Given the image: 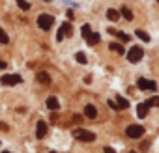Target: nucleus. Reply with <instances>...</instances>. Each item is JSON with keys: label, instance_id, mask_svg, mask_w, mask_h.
<instances>
[{"label": "nucleus", "instance_id": "obj_15", "mask_svg": "<svg viewBox=\"0 0 159 153\" xmlns=\"http://www.w3.org/2000/svg\"><path fill=\"white\" fill-rule=\"evenodd\" d=\"M109 34H114V36H118L122 41H129V36H127V34H124V32H118L116 28H109Z\"/></svg>", "mask_w": 159, "mask_h": 153}, {"label": "nucleus", "instance_id": "obj_29", "mask_svg": "<svg viewBox=\"0 0 159 153\" xmlns=\"http://www.w3.org/2000/svg\"><path fill=\"white\" fill-rule=\"evenodd\" d=\"M105 153H114V149L112 147H105Z\"/></svg>", "mask_w": 159, "mask_h": 153}, {"label": "nucleus", "instance_id": "obj_5", "mask_svg": "<svg viewBox=\"0 0 159 153\" xmlns=\"http://www.w3.org/2000/svg\"><path fill=\"white\" fill-rule=\"evenodd\" d=\"M137 86H139V90H142V92H153V90L157 88V84H155L153 81H148V79H139V81H137Z\"/></svg>", "mask_w": 159, "mask_h": 153}, {"label": "nucleus", "instance_id": "obj_14", "mask_svg": "<svg viewBox=\"0 0 159 153\" xmlns=\"http://www.w3.org/2000/svg\"><path fill=\"white\" fill-rule=\"evenodd\" d=\"M60 32L64 34V37L71 36V34H73V30H71V24H69V23H64V24L60 26Z\"/></svg>", "mask_w": 159, "mask_h": 153}, {"label": "nucleus", "instance_id": "obj_6", "mask_svg": "<svg viewBox=\"0 0 159 153\" xmlns=\"http://www.w3.org/2000/svg\"><path fill=\"white\" fill-rule=\"evenodd\" d=\"M23 79H21V75H4L2 76V84L4 86H13V84H19Z\"/></svg>", "mask_w": 159, "mask_h": 153}, {"label": "nucleus", "instance_id": "obj_30", "mask_svg": "<svg viewBox=\"0 0 159 153\" xmlns=\"http://www.w3.org/2000/svg\"><path fill=\"white\" fill-rule=\"evenodd\" d=\"M0 69H6V62H2V60H0Z\"/></svg>", "mask_w": 159, "mask_h": 153}, {"label": "nucleus", "instance_id": "obj_24", "mask_svg": "<svg viewBox=\"0 0 159 153\" xmlns=\"http://www.w3.org/2000/svg\"><path fill=\"white\" fill-rule=\"evenodd\" d=\"M146 105H148V107H152V105H153V107H157V108H159V97H152V99H148V101H146Z\"/></svg>", "mask_w": 159, "mask_h": 153}, {"label": "nucleus", "instance_id": "obj_18", "mask_svg": "<svg viewBox=\"0 0 159 153\" xmlns=\"http://www.w3.org/2000/svg\"><path fill=\"white\" fill-rule=\"evenodd\" d=\"M135 34H137V37H139V39H142L144 43H148V41H150V36H148L144 30H135Z\"/></svg>", "mask_w": 159, "mask_h": 153}, {"label": "nucleus", "instance_id": "obj_3", "mask_svg": "<svg viewBox=\"0 0 159 153\" xmlns=\"http://www.w3.org/2000/svg\"><path fill=\"white\" fill-rule=\"evenodd\" d=\"M52 23H54V17H52V15L41 13V15L38 17V26H39L41 30H49V28L52 26Z\"/></svg>", "mask_w": 159, "mask_h": 153}, {"label": "nucleus", "instance_id": "obj_2", "mask_svg": "<svg viewBox=\"0 0 159 153\" xmlns=\"http://www.w3.org/2000/svg\"><path fill=\"white\" fill-rule=\"evenodd\" d=\"M125 134L129 136V138H133V140H137V138H142V134H144V127L142 125H129L127 129H125Z\"/></svg>", "mask_w": 159, "mask_h": 153}, {"label": "nucleus", "instance_id": "obj_10", "mask_svg": "<svg viewBox=\"0 0 159 153\" xmlns=\"http://www.w3.org/2000/svg\"><path fill=\"white\" fill-rule=\"evenodd\" d=\"M84 116L90 118V120H94V118L98 116V108H96L94 105H86V108H84Z\"/></svg>", "mask_w": 159, "mask_h": 153}, {"label": "nucleus", "instance_id": "obj_8", "mask_svg": "<svg viewBox=\"0 0 159 153\" xmlns=\"http://www.w3.org/2000/svg\"><path fill=\"white\" fill-rule=\"evenodd\" d=\"M45 105H47V108L52 110V112L60 108V103H58V99H56L54 95H52V97H47V103H45Z\"/></svg>", "mask_w": 159, "mask_h": 153}, {"label": "nucleus", "instance_id": "obj_13", "mask_svg": "<svg viewBox=\"0 0 159 153\" xmlns=\"http://www.w3.org/2000/svg\"><path fill=\"white\" fill-rule=\"evenodd\" d=\"M38 81H39L41 84H49V82H51V76H49L45 71H39V73H38Z\"/></svg>", "mask_w": 159, "mask_h": 153}, {"label": "nucleus", "instance_id": "obj_19", "mask_svg": "<svg viewBox=\"0 0 159 153\" xmlns=\"http://www.w3.org/2000/svg\"><path fill=\"white\" fill-rule=\"evenodd\" d=\"M75 60H77L79 63H81V65H84V63L88 62V60H86V54H84V52H77V54H75Z\"/></svg>", "mask_w": 159, "mask_h": 153}, {"label": "nucleus", "instance_id": "obj_12", "mask_svg": "<svg viewBox=\"0 0 159 153\" xmlns=\"http://www.w3.org/2000/svg\"><path fill=\"white\" fill-rule=\"evenodd\" d=\"M107 19H109V21H112V23H114V21H118V19H120V11L112 10V8H111V10H107Z\"/></svg>", "mask_w": 159, "mask_h": 153}, {"label": "nucleus", "instance_id": "obj_9", "mask_svg": "<svg viewBox=\"0 0 159 153\" xmlns=\"http://www.w3.org/2000/svg\"><path fill=\"white\" fill-rule=\"evenodd\" d=\"M148 105H146V101L144 103H139L137 105V114H139V118H146V114H148Z\"/></svg>", "mask_w": 159, "mask_h": 153}, {"label": "nucleus", "instance_id": "obj_26", "mask_svg": "<svg viewBox=\"0 0 159 153\" xmlns=\"http://www.w3.org/2000/svg\"><path fill=\"white\" fill-rule=\"evenodd\" d=\"M73 121H77V123H81V121H83V116H81V114H75V116H73Z\"/></svg>", "mask_w": 159, "mask_h": 153}, {"label": "nucleus", "instance_id": "obj_27", "mask_svg": "<svg viewBox=\"0 0 159 153\" xmlns=\"http://www.w3.org/2000/svg\"><path fill=\"white\" fill-rule=\"evenodd\" d=\"M56 39H58V41H62V39H64V34H62L60 30H58V36H56Z\"/></svg>", "mask_w": 159, "mask_h": 153}, {"label": "nucleus", "instance_id": "obj_1", "mask_svg": "<svg viewBox=\"0 0 159 153\" xmlns=\"http://www.w3.org/2000/svg\"><path fill=\"white\" fill-rule=\"evenodd\" d=\"M73 136L77 138V140H81V142H94L96 140V134L92 133V131H86V129H75L73 131Z\"/></svg>", "mask_w": 159, "mask_h": 153}, {"label": "nucleus", "instance_id": "obj_22", "mask_svg": "<svg viewBox=\"0 0 159 153\" xmlns=\"http://www.w3.org/2000/svg\"><path fill=\"white\" fill-rule=\"evenodd\" d=\"M17 6H19L23 11H28V10H30V4H28V2H25V0H17Z\"/></svg>", "mask_w": 159, "mask_h": 153}, {"label": "nucleus", "instance_id": "obj_32", "mask_svg": "<svg viewBox=\"0 0 159 153\" xmlns=\"http://www.w3.org/2000/svg\"><path fill=\"white\" fill-rule=\"evenodd\" d=\"M129 153H137V151H129Z\"/></svg>", "mask_w": 159, "mask_h": 153}, {"label": "nucleus", "instance_id": "obj_23", "mask_svg": "<svg viewBox=\"0 0 159 153\" xmlns=\"http://www.w3.org/2000/svg\"><path fill=\"white\" fill-rule=\"evenodd\" d=\"M8 41H10V37H8V34H6V32H4L2 28H0V43H2V45H6Z\"/></svg>", "mask_w": 159, "mask_h": 153}, {"label": "nucleus", "instance_id": "obj_21", "mask_svg": "<svg viewBox=\"0 0 159 153\" xmlns=\"http://www.w3.org/2000/svg\"><path fill=\"white\" fill-rule=\"evenodd\" d=\"M90 36H92V28H90V24H84V26H83V37L88 39Z\"/></svg>", "mask_w": 159, "mask_h": 153}, {"label": "nucleus", "instance_id": "obj_20", "mask_svg": "<svg viewBox=\"0 0 159 153\" xmlns=\"http://www.w3.org/2000/svg\"><path fill=\"white\" fill-rule=\"evenodd\" d=\"M99 39H101V37H99V34H92L86 41H88V45H98V43H99Z\"/></svg>", "mask_w": 159, "mask_h": 153}, {"label": "nucleus", "instance_id": "obj_4", "mask_svg": "<svg viewBox=\"0 0 159 153\" xmlns=\"http://www.w3.org/2000/svg\"><path fill=\"white\" fill-rule=\"evenodd\" d=\"M142 56H144V50H142V47H133V49L127 52V60H129L131 63H137V62H140V60H142Z\"/></svg>", "mask_w": 159, "mask_h": 153}, {"label": "nucleus", "instance_id": "obj_17", "mask_svg": "<svg viewBox=\"0 0 159 153\" xmlns=\"http://www.w3.org/2000/svg\"><path fill=\"white\" fill-rule=\"evenodd\" d=\"M116 105H118V108H124V110H125V108L129 107V101H127L125 97L118 95V97H116Z\"/></svg>", "mask_w": 159, "mask_h": 153}, {"label": "nucleus", "instance_id": "obj_7", "mask_svg": "<svg viewBox=\"0 0 159 153\" xmlns=\"http://www.w3.org/2000/svg\"><path fill=\"white\" fill-rule=\"evenodd\" d=\"M36 136H38L39 140L47 136V123H45L43 120H39V121H38V125H36Z\"/></svg>", "mask_w": 159, "mask_h": 153}, {"label": "nucleus", "instance_id": "obj_33", "mask_svg": "<svg viewBox=\"0 0 159 153\" xmlns=\"http://www.w3.org/2000/svg\"><path fill=\"white\" fill-rule=\"evenodd\" d=\"M51 153H56V151H51Z\"/></svg>", "mask_w": 159, "mask_h": 153}, {"label": "nucleus", "instance_id": "obj_28", "mask_svg": "<svg viewBox=\"0 0 159 153\" xmlns=\"http://www.w3.org/2000/svg\"><path fill=\"white\" fill-rule=\"evenodd\" d=\"M148 146H150L148 142H142V146H140V147H142V151H146V149H148Z\"/></svg>", "mask_w": 159, "mask_h": 153}, {"label": "nucleus", "instance_id": "obj_11", "mask_svg": "<svg viewBox=\"0 0 159 153\" xmlns=\"http://www.w3.org/2000/svg\"><path fill=\"white\" fill-rule=\"evenodd\" d=\"M120 15H122V17H124L125 21H133V11H131L129 8H125V6H124V8L120 10Z\"/></svg>", "mask_w": 159, "mask_h": 153}, {"label": "nucleus", "instance_id": "obj_25", "mask_svg": "<svg viewBox=\"0 0 159 153\" xmlns=\"http://www.w3.org/2000/svg\"><path fill=\"white\" fill-rule=\"evenodd\" d=\"M107 105H109V107H111L112 110H120V108H118V105H116L114 101H107Z\"/></svg>", "mask_w": 159, "mask_h": 153}, {"label": "nucleus", "instance_id": "obj_16", "mask_svg": "<svg viewBox=\"0 0 159 153\" xmlns=\"http://www.w3.org/2000/svg\"><path fill=\"white\" fill-rule=\"evenodd\" d=\"M109 49L114 50V52H118V54H124V52H125L124 45H120V43H109Z\"/></svg>", "mask_w": 159, "mask_h": 153}, {"label": "nucleus", "instance_id": "obj_31", "mask_svg": "<svg viewBox=\"0 0 159 153\" xmlns=\"http://www.w3.org/2000/svg\"><path fill=\"white\" fill-rule=\"evenodd\" d=\"M2 153H10V151H2Z\"/></svg>", "mask_w": 159, "mask_h": 153}]
</instances>
